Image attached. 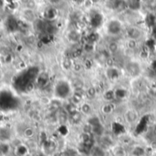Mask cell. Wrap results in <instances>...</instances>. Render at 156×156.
<instances>
[{"label":"cell","mask_w":156,"mask_h":156,"mask_svg":"<svg viewBox=\"0 0 156 156\" xmlns=\"http://www.w3.org/2000/svg\"><path fill=\"white\" fill-rule=\"evenodd\" d=\"M131 142H132L131 137L129 135H127L126 133H124V134H122L121 135V142L119 144H122V145H123V146H125L127 144H130Z\"/></svg>","instance_id":"obj_28"},{"label":"cell","mask_w":156,"mask_h":156,"mask_svg":"<svg viewBox=\"0 0 156 156\" xmlns=\"http://www.w3.org/2000/svg\"><path fill=\"white\" fill-rule=\"evenodd\" d=\"M22 16L27 22H34L36 20V16H35L33 9L28 8V7L25 8L22 11Z\"/></svg>","instance_id":"obj_18"},{"label":"cell","mask_w":156,"mask_h":156,"mask_svg":"<svg viewBox=\"0 0 156 156\" xmlns=\"http://www.w3.org/2000/svg\"><path fill=\"white\" fill-rule=\"evenodd\" d=\"M147 89H148V92L151 95L156 96V81H151L150 83H148Z\"/></svg>","instance_id":"obj_29"},{"label":"cell","mask_w":156,"mask_h":156,"mask_svg":"<svg viewBox=\"0 0 156 156\" xmlns=\"http://www.w3.org/2000/svg\"><path fill=\"white\" fill-rule=\"evenodd\" d=\"M10 150L9 145L5 142H1L0 143V154L2 156L5 155Z\"/></svg>","instance_id":"obj_27"},{"label":"cell","mask_w":156,"mask_h":156,"mask_svg":"<svg viewBox=\"0 0 156 156\" xmlns=\"http://www.w3.org/2000/svg\"><path fill=\"white\" fill-rule=\"evenodd\" d=\"M113 156H128L129 153L127 152L125 146L120 144H115L110 150Z\"/></svg>","instance_id":"obj_12"},{"label":"cell","mask_w":156,"mask_h":156,"mask_svg":"<svg viewBox=\"0 0 156 156\" xmlns=\"http://www.w3.org/2000/svg\"><path fill=\"white\" fill-rule=\"evenodd\" d=\"M98 94L97 86H90L87 90H85V97H87L89 100L94 99Z\"/></svg>","instance_id":"obj_21"},{"label":"cell","mask_w":156,"mask_h":156,"mask_svg":"<svg viewBox=\"0 0 156 156\" xmlns=\"http://www.w3.org/2000/svg\"><path fill=\"white\" fill-rule=\"evenodd\" d=\"M51 5H58V4H59L62 0H48Z\"/></svg>","instance_id":"obj_33"},{"label":"cell","mask_w":156,"mask_h":156,"mask_svg":"<svg viewBox=\"0 0 156 156\" xmlns=\"http://www.w3.org/2000/svg\"><path fill=\"white\" fill-rule=\"evenodd\" d=\"M80 153L78 149H73V148H68L64 152V156H78Z\"/></svg>","instance_id":"obj_30"},{"label":"cell","mask_w":156,"mask_h":156,"mask_svg":"<svg viewBox=\"0 0 156 156\" xmlns=\"http://www.w3.org/2000/svg\"><path fill=\"white\" fill-rule=\"evenodd\" d=\"M54 91H55L56 98L64 101L71 96L73 92V88H72V85L68 80H59L58 81H57L55 85Z\"/></svg>","instance_id":"obj_1"},{"label":"cell","mask_w":156,"mask_h":156,"mask_svg":"<svg viewBox=\"0 0 156 156\" xmlns=\"http://www.w3.org/2000/svg\"><path fill=\"white\" fill-rule=\"evenodd\" d=\"M45 16H46V18H48V19H53L55 16H56V12H55V10L53 9V8H48V9H47L46 10V12H45Z\"/></svg>","instance_id":"obj_31"},{"label":"cell","mask_w":156,"mask_h":156,"mask_svg":"<svg viewBox=\"0 0 156 156\" xmlns=\"http://www.w3.org/2000/svg\"><path fill=\"white\" fill-rule=\"evenodd\" d=\"M115 97H116V100L120 99L121 101H122L123 99H125L127 97V90H124L123 88L115 90Z\"/></svg>","instance_id":"obj_24"},{"label":"cell","mask_w":156,"mask_h":156,"mask_svg":"<svg viewBox=\"0 0 156 156\" xmlns=\"http://www.w3.org/2000/svg\"><path fill=\"white\" fill-rule=\"evenodd\" d=\"M89 156H91V155H89Z\"/></svg>","instance_id":"obj_35"},{"label":"cell","mask_w":156,"mask_h":156,"mask_svg":"<svg viewBox=\"0 0 156 156\" xmlns=\"http://www.w3.org/2000/svg\"><path fill=\"white\" fill-rule=\"evenodd\" d=\"M106 77L109 80H112V81H116L119 80L120 76H121V72L119 70V69L116 67V66H110V67H107V69H106Z\"/></svg>","instance_id":"obj_9"},{"label":"cell","mask_w":156,"mask_h":156,"mask_svg":"<svg viewBox=\"0 0 156 156\" xmlns=\"http://www.w3.org/2000/svg\"><path fill=\"white\" fill-rule=\"evenodd\" d=\"M130 156H147V150L142 144H133L129 150Z\"/></svg>","instance_id":"obj_8"},{"label":"cell","mask_w":156,"mask_h":156,"mask_svg":"<svg viewBox=\"0 0 156 156\" xmlns=\"http://www.w3.org/2000/svg\"><path fill=\"white\" fill-rule=\"evenodd\" d=\"M112 55L109 52V50L107 48H102L101 50H99L96 53V57H95V60L97 63L101 64V65H107L109 60L111 59V57Z\"/></svg>","instance_id":"obj_6"},{"label":"cell","mask_w":156,"mask_h":156,"mask_svg":"<svg viewBox=\"0 0 156 156\" xmlns=\"http://www.w3.org/2000/svg\"><path fill=\"white\" fill-rule=\"evenodd\" d=\"M62 65H63V67H64L65 69H69L72 68V65H73V64H72V62H71V60H70L69 58H66L63 59Z\"/></svg>","instance_id":"obj_32"},{"label":"cell","mask_w":156,"mask_h":156,"mask_svg":"<svg viewBox=\"0 0 156 156\" xmlns=\"http://www.w3.org/2000/svg\"><path fill=\"white\" fill-rule=\"evenodd\" d=\"M123 120L125 123L129 126H133L137 124L140 120V113L138 110L133 107L127 108L123 112Z\"/></svg>","instance_id":"obj_4"},{"label":"cell","mask_w":156,"mask_h":156,"mask_svg":"<svg viewBox=\"0 0 156 156\" xmlns=\"http://www.w3.org/2000/svg\"><path fill=\"white\" fill-rule=\"evenodd\" d=\"M124 30L122 22L118 18H111L105 25V31L111 37H118Z\"/></svg>","instance_id":"obj_3"},{"label":"cell","mask_w":156,"mask_h":156,"mask_svg":"<svg viewBox=\"0 0 156 156\" xmlns=\"http://www.w3.org/2000/svg\"><path fill=\"white\" fill-rule=\"evenodd\" d=\"M102 98L105 102H114L116 100L115 97V90L114 89H106L102 92Z\"/></svg>","instance_id":"obj_15"},{"label":"cell","mask_w":156,"mask_h":156,"mask_svg":"<svg viewBox=\"0 0 156 156\" xmlns=\"http://www.w3.org/2000/svg\"><path fill=\"white\" fill-rule=\"evenodd\" d=\"M63 108L65 109V111H66L69 114H70V113H72V112H76V111L79 110V106L75 105V104L72 103L71 101H69L68 103H66L65 105H63Z\"/></svg>","instance_id":"obj_23"},{"label":"cell","mask_w":156,"mask_h":156,"mask_svg":"<svg viewBox=\"0 0 156 156\" xmlns=\"http://www.w3.org/2000/svg\"><path fill=\"white\" fill-rule=\"evenodd\" d=\"M107 150H105L103 147H101L100 144H95L91 148L90 152V155L91 156H106Z\"/></svg>","instance_id":"obj_16"},{"label":"cell","mask_w":156,"mask_h":156,"mask_svg":"<svg viewBox=\"0 0 156 156\" xmlns=\"http://www.w3.org/2000/svg\"><path fill=\"white\" fill-rule=\"evenodd\" d=\"M84 115L80 112V110L69 114V122L72 125H79L82 122Z\"/></svg>","instance_id":"obj_11"},{"label":"cell","mask_w":156,"mask_h":156,"mask_svg":"<svg viewBox=\"0 0 156 156\" xmlns=\"http://www.w3.org/2000/svg\"><path fill=\"white\" fill-rule=\"evenodd\" d=\"M5 5V0H0V8L4 7Z\"/></svg>","instance_id":"obj_34"},{"label":"cell","mask_w":156,"mask_h":156,"mask_svg":"<svg viewBox=\"0 0 156 156\" xmlns=\"http://www.w3.org/2000/svg\"><path fill=\"white\" fill-rule=\"evenodd\" d=\"M57 144L52 141H45L44 142V153L45 154H53L56 153Z\"/></svg>","instance_id":"obj_17"},{"label":"cell","mask_w":156,"mask_h":156,"mask_svg":"<svg viewBox=\"0 0 156 156\" xmlns=\"http://www.w3.org/2000/svg\"><path fill=\"white\" fill-rule=\"evenodd\" d=\"M115 110V104L114 102H104L101 107V112L103 115L109 116L112 115L114 112Z\"/></svg>","instance_id":"obj_14"},{"label":"cell","mask_w":156,"mask_h":156,"mask_svg":"<svg viewBox=\"0 0 156 156\" xmlns=\"http://www.w3.org/2000/svg\"><path fill=\"white\" fill-rule=\"evenodd\" d=\"M35 135V129L32 127H27L23 131V136L27 139H31Z\"/></svg>","instance_id":"obj_25"},{"label":"cell","mask_w":156,"mask_h":156,"mask_svg":"<svg viewBox=\"0 0 156 156\" xmlns=\"http://www.w3.org/2000/svg\"><path fill=\"white\" fill-rule=\"evenodd\" d=\"M126 47L129 50H134L138 48V41L133 40V39H127L126 40Z\"/></svg>","instance_id":"obj_26"},{"label":"cell","mask_w":156,"mask_h":156,"mask_svg":"<svg viewBox=\"0 0 156 156\" xmlns=\"http://www.w3.org/2000/svg\"><path fill=\"white\" fill-rule=\"evenodd\" d=\"M124 33L127 39H133L136 41L141 40L144 36L143 29L137 26H129L128 27L125 28Z\"/></svg>","instance_id":"obj_5"},{"label":"cell","mask_w":156,"mask_h":156,"mask_svg":"<svg viewBox=\"0 0 156 156\" xmlns=\"http://www.w3.org/2000/svg\"><path fill=\"white\" fill-rule=\"evenodd\" d=\"M56 117H57V122L60 124H65L66 122H69V113L65 111L63 107L57 111Z\"/></svg>","instance_id":"obj_13"},{"label":"cell","mask_w":156,"mask_h":156,"mask_svg":"<svg viewBox=\"0 0 156 156\" xmlns=\"http://www.w3.org/2000/svg\"><path fill=\"white\" fill-rule=\"evenodd\" d=\"M124 71L132 79H137L142 76L143 66L140 61L136 59H130L124 65Z\"/></svg>","instance_id":"obj_2"},{"label":"cell","mask_w":156,"mask_h":156,"mask_svg":"<svg viewBox=\"0 0 156 156\" xmlns=\"http://www.w3.org/2000/svg\"><path fill=\"white\" fill-rule=\"evenodd\" d=\"M101 147H103L105 150H111V148L115 144L112 137L110 134L104 133L103 135H101V137H99V144Z\"/></svg>","instance_id":"obj_7"},{"label":"cell","mask_w":156,"mask_h":156,"mask_svg":"<svg viewBox=\"0 0 156 156\" xmlns=\"http://www.w3.org/2000/svg\"><path fill=\"white\" fill-rule=\"evenodd\" d=\"M107 49L109 50V52L113 55L115 53H117L119 50H120V46H119V43L117 41H111L108 46H107Z\"/></svg>","instance_id":"obj_22"},{"label":"cell","mask_w":156,"mask_h":156,"mask_svg":"<svg viewBox=\"0 0 156 156\" xmlns=\"http://www.w3.org/2000/svg\"><path fill=\"white\" fill-rule=\"evenodd\" d=\"M80 112L86 117H89L93 114V106L90 102L84 101L80 106H79Z\"/></svg>","instance_id":"obj_10"},{"label":"cell","mask_w":156,"mask_h":156,"mask_svg":"<svg viewBox=\"0 0 156 156\" xmlns=\"http://www.w3.org/2000/svg\"><path fill=\"white\" fill-rule=\"evenodd\" d=\"M28 147L23 144H19L15 149V154L16 156H27L28 154Z\"/></svg>","instance_id":"obj_20"},{"label":"cell","mask_w":156,"mask_h":156,"mask_svg":"<svg viewBox=\"0 0 156 156\" xmlns=\"http://www.w3.org/2000/svg\"><path fill=\"white\" fill-rule=\"evenodd\" d=\"M68 39L71 43H78L81 39V34L78 30H70L68 33Z\"/></svg>","instance_id":"obj_19"}]
</instances>
